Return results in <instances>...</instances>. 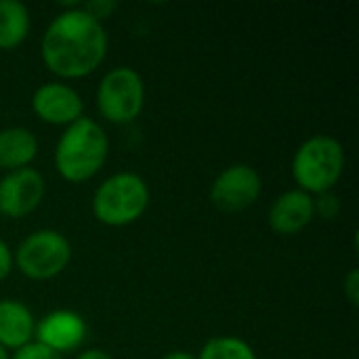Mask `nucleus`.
Masks as SVG:
<instances>
[{"label": "nucleus", "instance_id": "obj_5", "mask_svg": "<svg viewBox=\"0 0 359 359\" xmlns=\"http://www.w3.org/2000/svg\"><path fill=\"white\" fill-rule=\"evenodd\" d=\"M72 259L69 240L55 229H38L29 233L13 252V265L21 276L34 282L57 278Z\"/></svg>", "mask_w": 359, "mask_h": 359}, {"label": "nucleus", "instance_id": "obj_16", "mask_svg": "<svg viewBox=\"0 0 359 359\" xmlns=\"http://www.w3.org/2000/svg\"><path fill=\"white\" fill-rule=\"evenodd\" d=\"M313 210L324 221H334L341 215V200L332 191L322 194V196H316L313 198Z\"/></svg>", "mask_w": 359, "mask_h": 359}, {"label": "nucleus", "instance_id": "obj_3", "mask_svg": "<svg viewBox=\"0 0 359 359\" xmlns=\"http://www.w3.org/2000/svg\"><path fill=\"white\" fill-rule=\"evenodd\" d=\"M345 147L330 135H313L299 145L292 158V177L297 189L309 196L332 191L345 172Z\"/></svg>", "mask_w": 359, "mask_h": 359}, {"label": "nucleus", "instance_id": "obj_15", "mask_svg": "<svg viewBox=\"0 0 359 359\" xmlns=\"http://www.w3.org/2000/svg\"><path fill=\"white\" fill-rule=\"evenodd\" d=\"M198 359H257V353L238 337H215L200 349Z\"/></svg>", "mask_w": 359, "mask_h": 359}, {"label": "nucleus", "instance_id": "obj_11", "mask_svg": "<svg viewBox=\"0 0 359 359\" xmlns=\"http://www.w3.org/2000/svg\"><path fill=\"white\" fill-rule=\"evenodd\" d=\"M313 217V196L301 189H288L269 206L267 221L271 231H276L278 236H297L305 227H309Z\"/></svg>", "mask_w": 359, "mask_h": 359}, {"label": "nucleus", "instance_id": "obj_1", "mask_svg": "<svg viewBox=\"0 0 359 359\" xmlns=\"http://www.w3.org/2000/svg\"><path fill=\"white\" fill-rule=\"evenodd\" d=\"M40 55L48 72L57 78H86L107 55L105 27L80 4H67L44 29Z\"/></svg>", "mask_w": 359, "mask_h": 359}, {"label": "nucleus", "instance_id": "obj_19", "mask_svg": "<svg viewBox=\"0 0 359 359\" xmlns=\"http://www.w3.org/2000/svg\"><path fill=\"white\" fill-rule=\"evenodd\" d=\"M343 294H345V299L353 305V307H358L359 303V271L358 269H351L345 278H343Z\"/></svg>", "mask_w": 359, "mask_h": 359}, {"label": "nucleus", "instance_id": "obj_8", "mask_svg": "<svg viewBox=\"0 0 359 359\" xmlns=\"http://www.w3.org/2000/svg\"><path fill=\"white\" fill-rule=\"evenodd\" d=\"M44 177L27 166L6 172L0 179V215L6 219H23L32 215L44 198Z\"/></svg>", "mask_w": 359, "mask_h": 359}, {"label": "nucleus", "instance_id": "obj_18", "mask_svg": "<svg viewBox=\"0 0 359 359\" xmlns=\"http://www.w3.org/2000/svg\"><path fill=\"white\" fill-rule=\"evenodd\" d=\"M11 359H63V355H59V353H55V351H50V349H46L34 341V343L13 351Z\"/></svg>", "mask_w": 359, "mask_h": 359}, {"label": "nucleus", "instance_id": "obj_2", "mask_svg": "<svg viewBox=\"0 0 359 359\" xmlns=\"http://www.w3.org/2000/svg\"><path fill=\"white\" fill-rule=\"evenodd\" d=\"M109 139L103 126L90 118L65 126L55 147V168L67 183H86L107 162Z\"/></svg>", "mask_w": 359, "mask_h": 359}, {"label": "nucleus", "instance_id": "obj_13", "mask_svg": "<svg viewBox=\"0 0 359 359\" xmlns=\"http://www.w3.org/2000/svg\"><path fill=\"white\" fill-rule=\"evenodd\" d=\"M38 154V139L29 128L8 126L0 130V170L27 168Z\"/></svg>", "mask_w": 359, "mask_h": 359}, {"label": "nucleus", "instance_id": "obj_4", "mask_svg": "<svg viewBox=\"0 0 359 359\" xmlns=\"http://www.w3.org/2000/svg\"><path fill=\"white\" fill-rule=\"evenodd\" d=\"M149 187L135 172L107 177L93 196V215L101 225L126 227L139 221L149 206Z\"/></svg>", "mask_w": 359, "mask_h": 359}, {"label": "nucleus", "instance_id": "obj_14", "mask_svg": "<svg viewBox=\"0 0 359 359\" xmlns=\"http://www.w3.org/2000/svg\"><path fill=\"white\" fill-rule=\"evenodd\" d=\"M29 27L32 17L23 2L0 0V50H13L23 44Z\"/></svg>", "mask_w": 359, "mask_h": 359}, {"label": "nucleus", "instance_id": "obj_21", "mask_svg": "<svg viewBox=\"0 0 359 359\" xmlns=\"http://www.w3.org/2000/svg\"><path fill=\"white\" fill-rule=\"evenodd\" d=\"M74 359H111V355L103 349H97V347H90V349H84L80 351Z\"/></svg>", "mask_w": 359, "mask_h": 359}, {"label": "nucleus", "instance_id": "obj_22", "mask_svg": "<svg viewBox=\"0 0 359 359\" xmlns=\"http://www.w3.org/2000/svg\"><path fill=\"white\" fill-rule=\"evenodd\" d=\"M162 359H198L196 355H191V353H187V351H170V353H166Z\"/></svg>", "mask_w": 359, "mask_h": 359}, {"label": "nucleus", "instance_id": "obj_20", "mask_svg": "<svg viewBox=\"0 0 359 359\" xmlns=\"http://www.w3.org/2000/svg\"><path fill=\"white\" fill-rule=\"evenodd\" d=\"M13 271V250L0 238V282H4Z\"/></svg>", "mask_w": 359, "mask_h": 359}, {"label": "nucleus", "instance_id": "obj_10", "mask_svg": "<svg viewBox=\"0 0 359 359\" xmlns=\"http://www.w3.org/2000/svg\"><path fill=\"white\" fill-rule=\"evenodd\" d=\"M34 339L38 345L63 355L74 353L86 339V322L80 313L69 309H57L36 322Z\"/></svg>", "mask_w": 359, "mask_h": 359}, {"label": "nucleus", "instance_id": "obj_12", "mask_svg": "<svg viewBox=\"0 0 359 359\" xmlns=\"http://www.w3.org/2000/svg\"><path fill=\"white\" fill-rule=\"evenodd\" d=\"M36 318L27 305L15 299L0 301V347L4 351H17L34 343Z\"/></svg>", "mask_w": 359, "mask_h": 359}, {"label": "nucleus", "instance_id": "obj_6", "mask_svg": "<svg viewBox=\"0 0 359 359\" xmlns=\"http://www.w3.org/2000/svg\"><path fill=\"white\" fill-rule=\"evenodd\" d=\"M145 105V84L137 69L120 65L109 69L97 86V109L111 124L135 122Z\"/></svg>", "mask_w": 359, "mask_h": 359}, {"label": "nucleus", "instance_id": "obj_23", "mask_svg": "<svg viewBox=\"0 0 359 359\" xmlns=\"http://www.w3.org/2000/svg\"><path fill=\"white\" fill-rule=\"evenodd\" d=\"M0 359H11V355H8L2 347H0Z\"/></svg>", "mask_w": 359, "mask_h": 359}, {"label": "nucleus", "instance_id": "obj_9", "mask_svg": "<svg viewBox=\"0 0 359 359\" xmlns=\"http://www.w3.org/2000/svg\"><path fill=\"white\" fill-rule=\"evenodd\" d=\"M34 114L50 126H69L84 118L80 93L65 82H46L32 95Z\"/></svg>", "mask_w": 359, "mask_h": 359}, {"label": "nucleus", "instance_id": "obj_7", "mask_svg": "<svg viewBox=\"0 0 359 359\" xmlns=\"http://www.w3.org/2000/svg\"><path fill=\"white\" fill-rule=\"evenodd\" d=\"M261 191V175L248 164H233L212 181L210 202L223 212H242L259 200Z\"/></svg>", "mask_w": 359, "mask_h": 359}, {"label": "nucleus", "instance_id": "obj_17", "mask_svg": "<svg viewBox=\"0 0 359 359\" xmlns=\"http://www.w3.org/2000/svg\"><path fill=\"white\" fill-rule=\"evenodd\" d=\"M93 19H97L99 23H103L105 19H109L116 11H118V2L116 0H90L80 4Z\"/></svg>", "mask_w": 359, "mask_h": 359}]
</instances>
